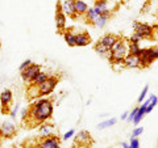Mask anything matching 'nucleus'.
Instances as JSON below:
<instances>
[{
  "label": "nucleus",
  "mask_w": 158,
  "mask_h": 148,
  "mask_svg": "<svg viewBox=\"0 0 158 148\" xmlns=\"http://www.w3.org/2000/svg\"><path fill=\"white\" fill-rule=\"evenodd\" d=\"M123 64H124V67H127V68H141L138 56L133 55V54H129V53H128V55L124 58Z\"/></svg>",
  "instance_id": "obj_11"
},
{
  "label": "nucleus",
  "mask_w": 158,
  "mask_h": 148,
  "mask_svg": "<svg viewBox=\"0 0 158 148\" xmlns=\"http://www.w3.org/2000/svg\"><path fill=\"white\" fill-rule=\"evenodd\" d=\"M58 83V79L56 76H49L45 81L42 84H40L37 85V91H38V97L41 96H48L50 95V93L54 91V88H56Z\"/></svg>",
  "instance_id": "obj_3"
},
{
  "label": "nucleus",
  "mask_w": 158,
  "mask_h": 148,
  "mask_svg": "<svg viewBox=\"0 0 158 148\" xmlns=\"http://www.w3.org/2000/svg\"><path fill=\"white\" fill-rule=\"evenodd\" d=\"M140 41H141V38L138 37L137 34H135V33H133L132 37L129 38V42H132V43H140Z\"/></svg>",
  "instance_id": "obj_30"
},
{
  "label": "nucleus",
  "mask_w": 158,
  "mask_h": 148,
  "mask_svg": "<svg viewBox=\"0 0 158 148\" xmlns=\"http://www.w3.org/2000/svg\"><path fill=\"white\" fill-rule=\"evenodd\" d=\"M146 53H148V55H149V58L152 59L153 62L157 60L158 59V47H149V49H146Z\"/></svg>",
  "instance_id": "obj_24"
},
{
  "label": "nucleus",
  "mask_w": 158,
  "mask_h": 148,
  "mask_svg": "<svg viewBox=\"0 0 158 148\" xmlns=\"http://www.w3.org/2000/svg\"><path fill=\"white\" fill-rule=\"evenodd\" d=\"M141 50H142V49L140 47V43H132V42H129V47H128V51H129V54H133V55H136V56H140Z\"/></svg>",
  "instance_id": "obj_22"
},
{
  "label": "nucleus",
  "mask_w": 158,
  "mask_h": 148,
  "mask_svg": "<svg viewBox=\"0 0 158 148\" xmlns=\"http://www.w3.org/2000/svg\"><path fill=\"white\" fill-rule=\"evenodd\" d=\"M121 146H123V148H131V146L128 144V143H125V142H124V143H121Z\"/></svg>",
  "instance_id": "obj_33"
},
{
  "label": "nucleus",
  "mask_w": 158,
  "mask_h": 148,
  "mask_svg": "<svg viewBox=\"0 0 158 148\" xmlns=\"http://www.w3.org/2000/svg\"><path fill=\"white\" fill-rule=\"evenodd\" d=\"M112 16V13H107V14H99L98 18L94 21L92 25H95L98 28H104V25L107 24V20Z\"/></svg>",
  "instance_id": "obj_18"
},
{
  "label": "nucleus",
  "mask_w": 158,
  "mask_h": 148,
  "mask_svg": "<svg viewBox=\"0 0 158 148\" xmlns=\"http://www.w3.org/2000/svg\"><path fill=\"white\" fill-rule=\"evenodd\" d=\"M148 91H149V85H145V88L142 89V92H141V95H140V97H138V102H142V100L146 97V95H148Z\"/></svg>",
  "instance_id": "obj_27"
},
{
  "label": "nucleus",
  "mask_w": 158,
  "mask_h": 148,
  "mask_svg": "<svg viewBox=\"0 0 158 148\" xmlns=\"http://www.w3.org/2000/svg\"><path fill=\"white\" fill-rule=\"evenodd\" d=\"M94 9L96 11L98 14H107V13H111L110 6H108V2H107V0H96Z\"/></svg>",
  "instance_id": "obj_14"
},
{
  "label": "nucleus",
  "mask_w": 158,
  "mask_h": 148,
  "mask_svg": "<svg viewBox=\"0 0 158 148\" xmlns=\"http://www.w3.org/2000/svg\"><path fill=\"white\" fill-rule=\"evenodd\" d=\"M16 134V127L11 122H4L0 126V138H12Z\"/></svg>",
  "instance_id": "obj_8"
},
{
  "label": "nucleus",
  "mask_w": 158,
  "mask_h": 148,
  "mask_svg": "<svg viewBox=\"0 0 158 148\" xmlns=\"http://www.w3.org/2000/svg\"><path fill=\"white\" fill-rule=\"evenodd\" d=\"M116 123V118H112V119H108V121H106V122H102L100 125H99L98 127L100 130H103V129H107V127H111V126H113Z\"/></svg>",
  "instance_id": "obj_26"
},
{
  "label": "nucleus",
  "mask_w": 158,
  "mask_h": 148,
  "mask_svg": "<svg viewBox=\"0 0 158 148\" xmlns=\"http://www.w3.org/2000/svg\"><path fill=\"white\" fill-rule=\"evenodd\" d=\"M117 38H118V36H115V34L108 33V34H106V36H103L98 42H100L102 45L107 49V50H110V51H111V49H112V46H113V43L117 41Z\"/></svg>",
  "instance_id": "obj_12"
},
{
  "label": "nucleus",
  "mask_w": 158,
  "mask_h": 148,
  "mask_svg": "<svg viewBox=\"0 0 158 148\" xmlns=\"http://www.w3.org/2000/svg\"><path fill=\"white\" fill-rule=\"evenodd\" d=\"M94 49H95V51L99 54V55H102V56H106V58H108V55H110V50H107V49L102 45L100 42H96V45L94 46Z\"/></svg>",
  "instance_id": "obj_21"
},
{
  "label": "nucleus",
  "mask_w": 158,
  "mask_h": 148,
  "mask_svg": "<svg viewBox=\"0 0 158 148\" xmlns=\"http://www.w3.org/2000/svg\"><path fill=\"white\" fill-rule=\"evenodd\" d=\"M40 71H41V67H40L38 64H36V63H31V64H29L25 70L21 71V77H23L24 83L31 84L33 79L38 75Z\"/></svg>",
  "instance_id": "obj_5"
},
{
  "label": "nucleus",
  "mask_w": 158,
  "mask_h": 148,
  "mask_svg": "<svg viewBox=\"0 0 158 148\" xmlns=\"http://www.w3.org/2000/svg\"><path fill=\"white\" fill-rule=\"evenodd\" d=\"M157 102H158V98L156 96H150V102H149V105L146 106V113H150L153 109H154V106L157 105Z\"/></svg>",
  "instance_id": "obj_25"
},
{
  "label": "nucleus",
  "mask_w": 158,
  "mask_h": 148,
  "mask_svg": "<svg viewBox=\"0 0 158 148\" xmlns=\"http://www.w3.org/2000/svg\"><path fill=\"white\" fill-rule=\"evenodd\" d=\"M128 114H129V113H128V111H127V113H124V114H123V115H121V119H123V121H124V119H127V117H128Z\"/></svg>",
  "instance_id": "obj_34"
},
{
  "label": "nucleus",
  "mask_w": 158,
  "mask_h": 148,
  "mask_svg": "<svg viewBox=\"0 0 158 148\" xmlns=\"http://www.w3.org/2000/svg\"><path fill=\"white\" fill-rule=\"evenodd\" d=\"M52 131H53V126L41 125V127H40V130H38V134H40V136H49V135H52Z\"/></svg>",
  "instance_id": "obj_23"
},
{
  "label": "nucleus",
  "mask_w": 158,
  "mask_h": 148,
  "mask_svg": "<svg viewBox=\"0 0 158 148\" xmlns=\"http://www.w3.org/2000/svg\"><path fill=\"white\" fill-rule=\"evenodd\" d=\"M53 114V102L52 100H48V98H42V100H38L34 103H32L31 107L28 109L27 117L24 118V121L28 119L29 125H32L31 127L38 125V123H42L48 121L49 118Z\"/></svg>",
  "instance_id": "obj_1"
},
{
  "label": "nucleus",
  "mask_w": 158,
  "mask_h": 148,
  "mask_svg": "<svg viewBox=\"0 0 158 148\" xmlns=\"http://www.w3.org/2000/svg\"><path fill=\"white\" fill-rule=\"evenodd\" d=\"M133 30H135V34H137L141 39L152 38L153 34H154V29H153L150 25L144 24V22H138V21H136L133 24Z\"/></svg>",
  "instance_id": "obj_4"
},
{
  "label": "nucleus",
  "mask_w": 158,
  "mask_h": 148,
  "mask_svg": "<svg viewBox=\"0 0 158 148\" xmlns=\"http://www.w3.org/2000/svg\"><path fill=\"white\" fill-rule=\"evenodd\" d=\"M31 63H32V60H31V59H27V60H24V62L21 63V64H20V67H19L20 72H21L23 70H25V68H27L29 64H31Z\"/></svg>",
  "instance_id": "obj_29"
},
{
  "label": "nucleus",
  "mask_w": 158,
  "mask_h": 148,
  "mask_svg": "<svg viewBox=\"0 0 158 148\" xmlns=\"http://www.w3.org/2000/svg\"><path fill=\"white\" fill-rule=\"evenodd\" d=\"M48 77H49V75H48L46 72H42V71H40V72H38V75H37L36 77L33 79L31 84H32V85H40V84H42L44 81L46 80Z\"/></svg>",
  "instance_id": "obj_19"
},
{
  "label": "nucleus",
  "mask_w": 158,
  "mask_h": 148,
  "mask_svg": "<svg viewBox=\"0 0 158 148\" xmlns=\"http://www.w3.org/2000/svg\"><path fill=\"white\" fill-rule=\"evenodd\" d=\"M74 6H75V12H77V14H79V16L85 14L88 9V6L83 2V0H75V2H74Z\"/></svg>",
  "instance_id": "obj_17"
},
{
  "label": "nucleus",
  "mask_w": 158,
  "mask_h": 148,
  "mask_svg": "<svg viewBox=\"0 0 158 148\" xmlns=\"http://www.w3.org/2000/svg\"><path fill=\"white\" fill-rule=\"evenodd\" d=\"M12 98H13V95L12 92L9 89H4L0 95V105L2 106H8L9 103L12 102Z\"/></svg>",
  "instance_id": "obj_16"
},
{
  "label": "nucleus",
  "mask_w": 158,
  "mask_h": 148,
  "mask_svg": "<svg viewBox=\"0 0 158 148\" xmlns=\"http://www.w3.org/2000/svg\"><path fill=\"white\" fill-rule=\"evenodd\" d=\"M131 148H140V140L137 138H132L131 139Z\"/></svg>",
  "instance_id": "obj_28"
},
{
  "label": "nucleus",
  "mask_w": 158,
  "mask_h": 148,
  "mask_svg": "<svg viewBox=\"0 0 158 148\" xmlns=\"http://www.w3.org/2000/svg\"><path fill=\"white\" fill-rule=\"evenodd\" d=\"M91 143H92V138H91V135H90V132L86 131V130L81 131V132H79V134L75 136V144L87 147V146H90Z\"/></svg>",
  "instance_id": "obj_9"
},
{
  "label": "nucleus",
  "mask_w": 158,
  "mask_h": 148,
  "mask_svg": "<svg viewBox=\"0 0 158 148\" xmlns=\"http://www.w3.org/2000/svg\"><path fill=\"white\" fill-rule=\"evenodd\" d=\"M74 135V130H70V131H67L65 135H63V140H67L69 138H71Z\"/></svg>",
  "instance_id": "obj_32"
},
{
  "label": "nucleus",
  "mask_w": 158,
  "mask_h": 148,
  "mask_svg": "<svg viewBox=\"0 0 158 148\" xmlns=\"http://www.w3.org/2000/svg\"><path fill=\"white\" fill-rule=\"evenodd\" d=\"M142 132H144V129H142V127H138V129H136L135 131H133L132 136H133V138H136V136H138V135H141Z\"/></svg>",
  "instance_id": "obj_31"
},
{
  "label": "nucleus",
  "mask_w": 158,
  "mask_h": 148,
  "mask_svg": "<svg viewBox=\"0 0 158 148\" xmlns=\"http://www.w3.org/2000/svg\"><path fill=\"white\" fill-rule=\"evenodd\" d=\"M63 38H65V41L69 46H77V42H75V32H74V29L70 28V29H66V30H63Z\"/></svg>",
  "instance_id": "obj_15"
},
{
  "label": "nucleus",
  "mask_w": 158,
  "mask_h": 148,
  "mask_svg": "<svg viewBox=\"0 0 158 148\" xmlns=\"http://www.w3.org/2000/svg\"><path fill=\"white\" fill-rule=\"evenodd\" d=\"M56 24H57V30L59 33H63V30H65V28H66V17H65V13L62 12V8L59 4H57Z\"/></svg>",
  "instance_id": "obj_7"
},
{
  "label": "nucleus",
  "mask_w": 158,
  "mask_h": 148,
  "mask_svg": "<svg viewBox=\"0 0 158 148\" xmlns=\"http://www.w3.org/2000/svg\"><path fill=\"white\" fill-rule=\"evenodd\" d=\"M61 143H59V138L56 135H49L42 136V140L38 143V148H59Z\"/></svg>",
  "instance_id": "obj_6"
},
{
  "label": "nucleus",
  "mask_w": 158,
  "mask_h": 148,
  "mask_svg": "<svg viewBox=\"0 0 158 148\" xmlns=\"http://www.w3.org/2000/svg\"><path fill=\"white\" fill-rule=\"evenodd\" d=\"M74 2H75V0H65L63 4L61 6L62 12L65 14H69V17H71V18H75L78 16L77 12H75V6H74Z\"/></svg>",
  "instance_id": "obj_10"
},
{
  "label": "nucleus",
  "mask_w": 158,
  "mask_h": 148,
  "mask_svg": "<svg viewBox=\"0 0 158 148\" xmlns=\"http://www.w3.org/2000/svg\"><path fill=\"white\" fill-rule=\"evenodd\" d=\"M128 46L124 38L118 37L117 41L113 43V46L111 49V53L108 55V60H110L112 64H123L124 62V58L128 55Z\"/></svg>",
  "instance_id": "obj_2"
},
{
  "label": "nucleus",
  "mask_w": 158,
  "mask_h": 148,
  "mask_svg": "<svg viewBox=\"0 0 158 148\" xmlns=\"http://www.w3.org/2000/svg\"><path fill=\"white\" fill-rule=\"evenodd\" d=\"M85 16H86V21L87 24H94V21L98 18L99 14L96 13V11L94 8H90V9H87V12L85 13Z\"/></svg>",
  "instance_id": "obj_20"
},
{
  "label": "nucleus",
  "mask_w": 158,
  "mask_h": 148,
  "mask_svg": "<svg viewBox=\"0 0 158 148\" xmlns=\"http://www.w3.org/2000/svg\"><path fill=\"white\" fill-rule=\"evenodd\" d=\"M75 42H77V46H87L91 42V37L87 32L82 30L79 33H75Z\"/></svg>",
  "instance_id": "obj_13"
}]
</instances>
